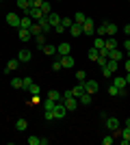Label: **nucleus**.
<instances>
[{
    "label": "nucleus",
    "instance_id": "24",
    "mask_svg": "<svg viewBox=\"0 0 130 145\" xmlns=\"http://www.w3.org/2000/svg\"><path fill=\"white\" fill-rule=\"evenodd\" d=\"M87 56H89V61H98L100 59V50L98 48H89L87 50Z\"/></svg>",
    "mask_w": 130,
    "mask_h": 145
},
{
    "label": "nucleus",
    "instance_id": "33",
    "mask_svg": "<svg viewBox=\"0 0 130 145\" xmlns=\"http://www.w3.org/2000/svg\"><path fill=\"white\" fill-rule=\"evenodd\" d=\"M54 100H48V97H46V102H43V108H46V110H54Z\"/></svg>",
    "mask_w": 130,
    "mask_h": 145
},
{
    "label": "nucleus",
    "instance_id": "32",
    "mask_svg": "<svg viewBox=\"0 0 130 145\" xmlns=\"http://www.w3.org/2000/svg\"><path fill=\"white\" fill-rule=\"evenodd\" d=\"M41 33H43V30H41V26H39L37 22H35V24L31 26V35H35V37H37V35H41Z\"/></svg>",
    "mask_w": 130,
    "mask_h": 145
},
{
    "label": "nucleus",
    "instance_id": "40",
    "mask_svg": "<svg viewBox=\"0 0 130 145\" xmlns=\"http://www.w3.org/2000/svg\"><path fill=\"white\" fill-rule=\"evenodd\" d=\"M22 82H24V85H22V89H31V85H33V78H28V76H26V78H22Z\"/></svg>",
    "mask_w": 130,
    "mask_h": 145
},
{
    "label": "nucleus",
    "instance_id": "10",
    "mask_svg": "<svg viewBox=\"0 0 130 145\" xmlns=\"http://www.w3.org/2000/svg\"><path fill=\"white\" fill-rule=\"evenodd\" d=\"M61 65L65 67V69H69V67H74V65H76V61H74V56H69V54L61 56Z\"/></svg>",
    "mask_w": 130,
    "mask_h": 145
},
{
    "label": "nucleus",
    "instance_id": "19",
    "mask_svg": "<svg viewBox=\"0 0 130 145\" xmlns=\"http://www.w3.org/2000/svg\"><path fill=\"white\" fill-rule=\"evenodd\" d=\"M41 52H43L46 56H54V54H56V46H50V43H46V46L41 48Z\"/></svg>",
    "mask_w": 130,
    "mask_h": 145
},
{
    "label": "nucleus",
    "instance_id": "49",
    "mask_svg": "<svg viewBox=\"0 0 130 145\" xmlns=\"http://www.w3.org/2000/svg\"><path fill=\"white\" fill-rule=\"evenodd\" d=\"M124 69H126V72H130V59H126V65H124Z\"/></svg>",
    "mask_w": 130,
    "mask_h": 145
},
{
    "label": "nucleus",
    "instance_id": "35",
    "mask_svg": "<svg viewBox=\"0 0 130 145\" xmlns=\"http://www.w3.org/2000/svg\"><path fill=\"white\" fill-rule=\"evenodd\" d=\"M76 78H78V82H85L87 80V72L85 69H78V72H76Z\"/></svg>",
    "mask_w": 130,
    "mask_h": 145
},
{
    "label": "nucleus",
    "instance_id": "11",
    "mask_svg": "<svg viewBox=\"0 0 130 145\" xmlns=\"http://www.w3.org/2000/svg\"><path fill=\"white\" fill-rule=\"evenodd\" d=\"M85 91L93 95V93L98 91V82H95V80H85Z\"/></svg>",
    "mask_w": 130,
    "mask_h": 145
},
{
    "label": "nucleus",
    "instance_id": "17",
    "mask_svg": "<svg viewBox=\"0 0 130 145\" xmlns=\"http://www.w3.org/2000/svg\"><path fill=\"white\" fill-rule=\"evenodd\" d=\"M18 37L22 41H28L31 39V28H18Z\"/></svg>",
    "mask_w": 130,
    "mask_h": 145
},
{
    "label": "nucleus",
    "instance_id": "54",
    "mask_svg": "<svg viewBox=\"0 0 130 145\" xmlns=\"http://www.w3.org/2000/svg\"><path fill=\"white\" fill-rule=\"evenodd\" d=\"M0 2H2V0H0Z\"/></svg>",
    "mask_w": 130,
    "mask_h": 145
},
{
    "label": "nucleus",
    "instance_id": "3",
    "mask_svg": "<svg viewBox=\"0 0 130 145\" xmlns=\"http://www.w3.org/2000/svg\"><path fill=\"white\" fill-rule=\"evenodd\" d=\"M63 104H65L67 113H72V110H76V108H78V100H76L74 95H72V97H63Z\"/></svg>",
    "mask_w": 130,
    "mask_h": 145
},
{
    "label": "nucleus",
    "instance_id": "13",
    "mask_svg": "<svg viewBox=\"0 0 130 145\" xmlns=\"http://www.w3.org/2000/svg\"><path fill=\"white\" fill-rule=\"evenodd\" d=\"M37 24H39V26H41V30H43V35H48L50 30H52V26H50V22H48V18H46V15H43V18H41V20H39Z\"/></svg>",
    "mask_w": 130,
    "mask_h": 145
},
{
    "label": "nucleus",
    "instance_id": "2",
    "mask_svg": "<svg viewBox=\"0 0 130 145\" xmlns=\"http://www.w3.org/2000/svg\"><path fill=\"white\" fill-rule=\"evenodd\" d=\"M82 35H95V22L91 18L85 20V24H82Z\"/></svg>",
    "mask_w": 130,
    "mask_h": 145
},
{
    "label": "nucleus",
    "instance_id": "21",
    "mask_svg": "<svg viewBox=\"0 0 130 145\" xmlns=\"http://www.w3.org/2000/svg\"><path fill=\"white\" fill-rule=\"evenodd\" d=\"M33 26V18L26 15V18H20V28H31Z\"/></svg>",
    "mask_w": 130,
    "mask_h": 145
},
{
    "label": "nucleus",
    "instance_id": "53",
    "mask_svg": "<svg viewBox=\"0 0 130 145\" xmlns=\"http://www.w3.org/2000/svg\"><path fill=\"white\" fill-rule=\"evenodd\" d=\"M124 126H128V128H130V119H126V123H124Z\"/></svg>",
    "mask_w": 130,
    "mask_h": 145
},
{
    "label": "nucleus",
    "instance_id": "23",
    "mask_svg": "<svg viewBox=\"0 0 130 145\" xmlns=\"http://www.w3.org/2000/svg\"><path fill=\"white\" fill-rule=\"evenodd\" d=\"M82 93H85V82H80L78 87H74V89H72V95H74L76 100H78V97H80Z\"/></svg>",
    "mask_w": 130,
    "mask_h": 145
},
{
    "label": "nucleus",
    "instance_id": "34",
    "mask_svg": "<svg viewBox=\"0 0 130 145\" xmlns=\"http://www.w3.org/2000/svg\"><path fill=\"white\" fill-rule=\"evenodd\" d=\"M28 91H31V95H41V87H37L35 82L31 85V89H28Z\"/></svg>",
    "mask_w": 130,
    "mask_h": 145
},
{
    "label": "nucleus",
    "instance_id": "37",
    "mask_svg": "<svg viewBox=\"0 0 130 145\" xmlns=\"http://www.w3.org/2000/svg\"><path fill=\"white\" fill-rule=\"evenodd\" d=\"M28 145H41V137H28Z\"/></svg>",
    "mask_w": 130,
    "mask_h": 145
},
{
    "label": "nucleus",
    "instance_id": "20",
    "mask_svg": "<svg viewBox=\"0 0 130 145\" xmlns=\"http://www.w3.org/2000/svg\"><path fill=\"white\" fill-rule=\"evenodd\" d=\"M72 20H74V24L82 26V24H85V20H87V15L82 11H78V13H74V18H72Z\"/></svg>",
    "mask_w": 130,
    "mask_h": 145
},
{
    "label": "nucleus",
    "instance_id": "16",
    "mask_svg": "<svg viewBox=\"0 0 130 145\" xmlns=\"http://www.w3.org/2000/svg\"><path fill=\"white\" fill-rule=\"evenodd\" d=\"M20 67V59H11V61H7V69L5 72H15Z\"/></svg>",
    "mask_w": 130,
    "mask_h": 145
},
{
    "label": "nucleus",
    "instance_id": "5",
    "mask_svg": "<svg viewBox=\"0 0 130 145\" xmlns=\"http://www.w3.org/2000/svg\"><path fill=\"white\" fill-rule=\"evenodd\" d=\"M46 18H48L50 26H52V28H54V26H59V24H61V18H63V15H59V13H54V11H52V13H48V15H46Z\"/></svg>",
    "mask_w": 130,
    "mask_h": 145
},
{
    "label": "nucleus",
    "instance_id": "50",
    "mask_svg": "<svg viewBox=\"0 0 130 145\" xmlns=\"http://www.w3.org/2000/svg\"><path fill=\"white\" fill-rule=\"evenodd\" d=\"M124 33H126V35H130V24H126V26H124Z\"/></svg>",
    "mask_w": 130,
    "mask_h": 145
},
{
    "label": "nucleus",
    "instance_id": "14",
    "mask_svg": "<svg viewBox=\"0 0 130 145\" xmlns=\"http://www.w3.org/2000/svg\"><path fill=\"white\" fill-rule=\"evenodd\" d=\"M91 102H93V95H91V93H87V91L78 97V104H82V106H89Z\"/></svg>",
    "mask_w": 130,
    "mask_h": 145
},
{
    "label": "nucleus",
    "instance_id": "55",
    "mask_svg": "<svg viewBox=\"0 0 130 145\" xmlns=\"http://www.w3.org/2000/svg\"><path fill=\"white\" fill-rule=\"evenodd\" d=\"M128 2H130V0H128Z\"/></svg>",
    "mask_w": 130,
    "mask_h": 145
},
{
    "label": "nucleus",
    "instance_id": "43",
    "mask_svg": "<svg viewBox=\"0 0 130 145\" xmlns=\"http://www.w3.org/2000/svg\"><path fill=\"white\" fill-rule=\"evenodd\" d=\"M52 69H54V72H59V69H63V65H61V59H56L54 63H52Z\"/></svg>",
    "mask_w": 130,
    "mask_h": 145
},
{
    "label": "nucleus",
    "instance_id": "41",
    "mask_svg": "<svg viewBox=\"0 0 130 145\" xmlns=\"http://www.w3.org/2000/svg\"><path fill=\"white\" fill-rule=\"evenodd\" d=\"M95 63H98V65H100V69H102V67H106V63H108V59H106V56H100V59L95 61Z\"/></svg>",
    "mask_w": 130,
    "mask_h": 145
},
{
    "label": "nucleus",
    "instance_id": "52",
    "mask_svg": "<svg viewBox=\"0 0 130 145\" xmlns=\"http://www.w3.org/2000/svg\"><path fill=\"white\" fill-rule=\"evenodd\" d=\"M126 59H130V50H126Z\"/></svg>",
    "mask_w": 130,
    "mask_h": 145
},
{
    "label": "nucleus",
    "instance_id": "48",
    "mask_svg": "<svg viewBox=\"0 0 130 145\" xmlns=\"http://www.w3.org/2000/svg\"><path fill=\"white\" fill-rule=\"evenodd\" d=\"M124 50H130V37H128V39L124 41Z\"/></svg>",
    "mask_w": 130,
    "mask_h": 145
},
{
    "label": "nucleus",
    "instance_id": "27",
    "mask_svg": "<svg viewBox=\"0 0 130 145\" xmlns=\"http://www.w3.org/2000/svg\"><path fill=\"white\" fill-rule=\"evenodd\" d=\"M35 46H37L39 50H41L43 46H46V35H43V33H41V35H37V37H35Z\"/></svg>",
    "mask_w": 130,
    "mask_h": 145
},
{
    "label": "nucleus",
    "instance_id": "46",
    "mask_svg": "<svg viewBox=\"0 0 130 145\" xmlns=\"http://www.w3.org/2000/svg\"><path fill=\"white\" fill-rule=\"evenodd\" d=\"M52 30H54V33H59V35H63V33H65V30H67V28L59 24V26H54V28H52Z\"/></svg>",
    "mask_w": 130,
    "mask_h": 145
},
{
    "label": "nucleus",
    "instance_id": "29",
    "mask_svg": "<svg viewBox=\"0 0 130 145\" xmlns=\"http://www.w3.org/2000/svg\"><path fill=\"white\" fill-rule=\"evenodd\" d=\"M39 9H41V13H43V15H48V13H52V7H50V2H46V0L41 2V7H39Z\"/></svg>",
    "mask_w": 130,
    "mask_h": 145
},
{
    "label": "nucleus",
    "instance_id": "7",
    "mask_svg": "<svg viewBox=\"0 0 130 145\" xmlns=\"http://www.w3.org/2000/svg\"><path fill=\"white\" fill-rule=\"evenodd\" d=\"M106 59H108V61H122V59H124V52H119L117 48H113V50H108Z\"/></svg>",
    "mask_w": 130,
    "mask_h": 145
},
{
    "label": "nucleus",
    "instance_id": "12",
    "mask_svg": "<svg viewBox=\"0 0 130 145\" xmlns=\"http://www.w3.org/2000/svg\"><path fill=\"white\" fill-rule=\"evenodd\" d=\"M28 15H31V18L35 20V22H39V20L43 18V13H41V9H39V7H31V11H28Z\"/></svg>",
    "mask_w": 130,
    "mask_h": 145
},
{
    "label": "nucleus",
    "instance_id": "51",
    "mask_svg": "<svg viewBox=\"0 0 130 145\" xmlns=\"http://www.w3.org/2000/svg\"><path fill=\"white\" fill-rule=\"evenodd\" d=\"M124 78H126V82H128V85H130V72H128V74H126Z\"/></svg>",
    "mask_w": 130,
    "mask_h": 145
},
{
    "label": "nucleus",
    "instance_id": "47",
    "mask_svg": "<svg viewBox=\"0 0 130 145\" xmlns=\"http://www.w3.org/2000/svg\"><path fill=\"white\" fill-rule=\"evenodd\" d=\"M43 0H31V7H41Z\"/></svg>",
    "mask_w": 130,
    "mask_h": 145
},
{
    "label": "nucleus",
    "instance_id": "30",
    "mask_svg": "<svg viewBox=\"0 0 130 145\" xmlns=\"http://www.w3.org/2000/svg\"><path fill=\"white\" fill-rule=\"evenodd\" d=\"M93 48L104 50V37H95V41H93Z\"/></svg>",
    "mask_w": 130,
    "mask_h": 145
},
{
    "label": "nucleus",
    "instance_id": "8",
    "mask_svg": "<svg viewBox=\"0 0 130 145\" xmlns=\"http://www.w3.org/2000/svg\"><path fill=\"white\" fill-rule=\"evenodd\" d=\"M7 24L13 26V28H20V15H15V13H9V15H7Z\"/></svg>",
    "mask_w": 130,
    "mask_h": 145
},
{
    "label": "nucleus",
    "instance_id": "39",
    "mask_svg": "<svg viewBox=\"0 0 130 145\" xmlns=\"http://www.w3.org/2000/svg\"><path fill=\"white\" fill-rule=\"evenodd\" d=\"M22 85H24V82H22V78H13V80H11V87H13V89H22Z\"/></svg>",
    "mask_w": 130,
    "mask_h": 145
},
{
    "label": "nucleus",
    "instance_id": "25",
    "mask_svg": "<svg viewBox=\"0 0 130 145\" xmlns=\"http://www.w3.org/2000/svg\"><path fill=\"white\" fill-rule=\"evenodd\" d=\"M18 7L28 15V11H31V0H18Z\"/></svg>",
    "mask_w": 130,
    "mask_h": 145
},
{
    "label": "nucleus",
    "instance_id": "22",
    "mask_svg": "<svg viewBox=\"0 0 130 145\" xmlns=\"http://www.w3.org/2000/svg\"><path fill=\"white\" fill-rule=\"evenodd\" d=\"M69 35H72V37H80L82 35V26L72 24V26H69Z\"/></svg>",
    "mask_w": 130,
    "mask_h": 145
},
{
    "label": "nucleus",
    "instance_id": "38",
    "mask_svg": "<svg viewBox=\"0 0 130 145\" xmlns=\"http://www.w3.org/2000/svg\"><path fill=\"white\" fill-rule=\"evenodd\" d=\"M117 65H119V61H108V63H106V67H108V69H111L113 74L117 72Z\"/></svg>",
    "mask_w": 130,
    "mask_h": 145
},
{
    "label": "nucleus",
    "instance_id": "28",
    "mask_svg": "<svg viewBox=\"0 0 130 145\" xmlns=\"http://www.w3.org/2000/svg\"><path fill=\"white\" fill-rule=\"evenodd\" d=\"M26 126H28V123H26V119H18V121H15V130H18V132H24Z\"/></svg>",
    "mask_w": 130,
    "mask_h": 145
},
{
    "label": "nucleus",
    "instance_id": "42",
    "mask_svg": "<svg viewBox=\"0 0 130 145\" xmlns=\"http://www.w3.org/2000/svg\"><path fill=\"white\" fill-rule=\"evenodd\" d=\"M108 95H113V97H115V95H119V89H117L115 85H111V87H108Z\"/></svg>",
    "mask_w": 130,
    "mask_h": 145
},
{
    "label": "nucleus",
    "instance_id": "18",
    "mask_svg": "<svg viewBox=\"0 0 130 145\" xmlns=\"http://www.w3.org/2000/svg\"><path fill=\"white\" fill-rule=\"evenodd\" d=\"M113 85L117 87V89H126V87H128V82H126V78H124V76H115Z\"/></svg>",
    "mask_w": 130,
    "mask_h": 145
},
{
    "label": "nucleus",
    "instance_id": "9",
    "mask_svg": "<svg viewBox=\"0 0 130 145\" xmlns=\"http://www.w3.org/2000/svg\"><path fill=\"white\" fill-rule=\"evenodd\" d=\"M104 126L108 128V130H115V128H119V119H117V117H106Z\"/></svg>",
    "mask_w": 130,
    "mask_h": 145
},
{
    "label": "nucleus",
    "instance_id": "36",
    "mask_svg": "<svg viewBox=\"0 0 130 145\" xmlns=\"http://www.w3.org/2000/svg\"><path fill=\"white\" fill-rule=\"evenodd\" d=\"M72 24H74V20H72V18H61V26H65L67 30H69V26H72Z\"/></svg>",
    "mask_w": 130,
    "mask_h": 145
},
{
    "label": "nucleus",
    "instance_id": "6",
    "mask_svg": "<svg viewBox=\"0 0 130 145\" xmlns=\"http://www.w3.org/2000/svg\"><path fill=\"white\" fill-rule=\"evenodd\" d=\"M69 52H72V46H69L67 41H63V43H59V46H56V54L65 56V54H69Z\"/></svg>",
    "mask_w": 130,
    "mask_h": 145
},
{
    "label": "nucleus",
    "instance_id": "44",
    "mask_svg": "<svg viewBox=\"0 0 130 145\" xmlns=\"http://www.w3.org/2000/svg\"><path fill=\"white\" fill-rule=\"evenodd\" d=\"M46 121H56L54 119V110H46Z\"/></svg>",
    "mask_w": 130,
    "mask_h": 145
},
{
    "label": "nucleus",
    "instance_id": "4",
    "mask_svg": "<svg viewBox=\"0 0 130 145\" xmlns=\"http://www.w3.org/2000/svg\"><path fill=\"white\" fill-rule=\"evenodd\" d=\"M18 59H20V63H31L33 52H31V50H26V48H22V50L18 52Z\"/></svg>",
    "mask_w": 130,
    "mask_h": 145
},
{
    "label": "nucleus",
    "instance_id": "1",
    "mask_svg": "<svg viewBox=\"0 0 130 145\" xmlns=\"http://www.w3.org/2000/svg\"><path fill=\"white\" fill-rule=\"evenodd\" d=\"M65 115H67L65 104H63V102H56V104H54V119L61 121V119H65Z\"/></svg>",
    "mask_w": 130,
    "mask_h": 145
},
{
    "label": "nucleus",
    "instance_id": "15",
    "mask_svg": "<svg viewBox=\"0 0 130 145\" xmlns=\"http://www.w3.org/2000/svg\"><path fill=\"white\" fill-rule=\"evenodd\" d=\"M48 100H54V102H63V93H61V91H56V89H52V91H48Z\"/></svg>",
    "mask_w": 130,
    "mask_h": 145
},
{
    "label": "nucleus",
    "instance_id": "31",
    "mask_svg": "<svg viewBox=\"0 0 130 145\" xmlns=\"http://www.w3.org/2000/svg\"><path fill=\"white\" fill-rule=\"evenodd\" d=\"M95 35H98V37H106V22H104V24H100L98 28H95Z\"/></svg>",
    "mask_w": 130,
    "mask_h": 145
},
{
    "label": "nucleus",
    "instance_id": "26",
    "mask_svg": "<svg viewBox=\"0 0 130 145\" xmlns=\"http://www.w3.org/2000/svg\"><path fill=\"white\" fill-rule=\"evenodd\" d=\"M115 35H117V26L106 22V37H115Z\"/></svg>",
    "mask_w": 130,
    "mask_h": 145
},
{
    "label": "nucleus",
    "instance_id": "45",
    "mask_svg": "<svg viewBox=\"0 0 130 145\" xmlns=\"http://www.w3.org/2000/svg\"><path fill=\"white\" fill-rule=\"evenodd\" d=\"M113 141H115V139H113V134H108V137H104V139H102V145H111Z\"/></svg>",
    "mask_w": 130,
    "mask_h": 145
}]
</instances>
